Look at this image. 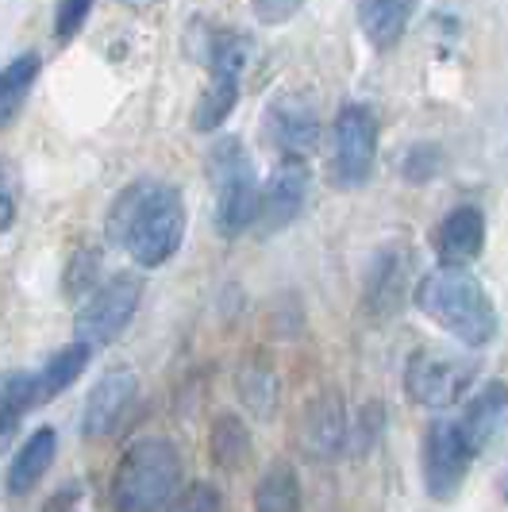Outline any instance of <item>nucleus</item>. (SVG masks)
<instances>
[{
  "instance_id": "nucleus-6",
  "label": "nucleus",
  "mask_w": 508,
  "mask_h": 512,
  "mask_svg": "<svg viewBox=\"0 0 508 512\" xmlns=\"http://www.w3.org/2000/svg\"><path fill=\"white\" fill-rule=\"evenodd\" d=\"M143 301V278L139 274H116L101 289H93L74 316V335L89 347H104L120 339L127 324L135 320Z\"/></svg>"
},
{
  "instance_id": "nucleus-8",
  "label": "nucleus",
  "mask_w": 508,
  "mask_h": 512,
  "mask_svg": "<svg viewBox=\"0 0 508 512\" xmlns=\"http://www.w3.org/2000/svg\"><path fill=\"white\" fill-rule=\"evenodd\" d=\"M470 447L458 432V420H435L424 436V486L435 501H451L470 470Z\"/></svg>"
},
{
  "instance_id": "nucleus-9",
  "label": "nucleus",
  "mask_w": 508,
  "mask_h": 512,
  "mask_svg": "<svg viewBox=\"0 0 508 512\" xmlns=\"http://www.w3.org/2000/svg\"><path fill=\"white\" fill-rule=\"evenodd\" d=\"M139 393V378L131 366H112L93 382L89 397H85V412H81V432L89 439H104L120 428L131 401Z\"/></svg>"
},
{
  "instance_id": "nucleus-28",
  "label": "nucleus",
  "mask_w": 508,
  "mask_h": 512,
  "mask_svg": "<svg viewBox=\"0 0 508 512\" xmlns=\"http://www.w3.org/2000/svg\"><path fill=\"white\" fill-rule=\"evenodd\" d=\"M439 166H443V154L435 151V147H412V151L405 154V178L408 181H432L435 174H439Z\"/></svg>"
},
{
  "instance_id": "nucleus-5",
  "label": "nucleus",
  "mask_w": 508,
  "mask_h": 512,
  "mask_svg": "<svg viewBox=\"0 0 508 512\" xmlns=\"http://www.w3.org/2000/svg\"><path fill=\"white\" fill-rule=\"evenodd\" d=\"M478 362L447 351V347H420L408 355L405 366V393L408 401L424 409H447L474 385Z\"/></svg>"
},
{
  "instance_id": "nucleus-1",
  "label": "nucleus",
  "mask_w": 508,
  "mask_h": 512,
  "mask_svg": "<svg viewBox=\"0 0 508 512\" xmlns=\"http://www.w3.org/2000/svg\"><path fill=\"white\" fill-rule=\"evenodd\" d=\"M104 231L116 247H124L135 266L158 270L178 255L185 239V197L170 181H131L108 208Z\"/></svg>"
},
{
  "instance_id": "nucleus-19",
  "label": "nucleus",
  "mask_w": 508,
  "mask_h": 512,
  "mask_svg": "<svg viewBox=\"0 0 508 512\" xmlns=\"http://www.w3.org/2000/svg\"><path fill=\"white\" fill-rule=\"evenodd\" d=\"M254 512H301V478L285 459L270 462L254 486Z\"/></svg>"
},
{
  "instance_id": "nucleus-21",
  "label": "nucleus",
  "mask_w": 508,
  "mask_h": 512,
  "mask_svg": "<svg viewBox=\"0 0 508 512\" xmlns=\"http://www.w3.org/2000/svg\"><path fill=\"white\" fill-rule=\"evenodd\" d=\"M208 455L212 462L220 466V470H239L247 455H251V432H247V424L239 420V416H216V424H212V432H208Z\"/></svg>"
},
{
  "instance_id": "nucleus-22",
  "label": "nucleus",
  "mask_w": 508,
  "mask_h": 512,
  "mask_svg": "<svg viewBox=\"0 0 508 512\" xmlns=\"http://www.w3.org/2000/svg\"><path fill=\"white\" fill-rule=\"evenodd\" d=\"M89 355H93V347H89V343H81V339H74L70 347H62L58 355H51V359L43 362V370H35L43 401H51L54 393L70 389V385H74L77 378H81V370H85Z\"/></svg>"
},
{
  "instance_id": "nucleus-15",
  "label": "nucleus",
  "mask_w": 508,
  "mask_h": 512,
  "mask_svg": "<svg viewBox=\"0 0 508 512\" xmlns=\"http://www.w3.org/2000/svg\"><path fill=\"white\" fill-rule=\"evenodd\" d=\"M416 8L420 0H358V27L370 39V47L389 51L405 39Z\"/></svg>"
},
{
  "instance_id": "nucleus-20",
  "label": "nucleus",
  "mask_w": 508,
  "mask_h": 512,
  "mask_svg": "<svg viewBox=\"0 0 508 512\" xmlns=\"http://www.w3.org/2000/svg\"><path fill=\"white\" fill-rule=\"evenodd\" d=\"M43 405L39 378L35 374H4L0 378V443L16 432L20 416Z\"/></svg>"
},
{
  "instance_id": "nucleus-18",
  "label": "nucleus",
  "mask_w": 508,
  "mask_h": 512,
  "mask_svg": "<svg viewBox=\"0 0 508 512\" xmlns=\"http://www.w3.org/2000/svg\"><path fill=\"white\" fill-rule=\"evenodd\" d=\"M235 389H239V401L247 405L254 420H270L278 412V374L266 359L254 355L251 362L239 366V378H235Z\"/></svg>"
},
{
  "instance_id": "nucleus-17",
  "label": "nucleus",
  "mask_w": 508,
  "mask_h": 512,
  "mask_svg": "<svg viewBox=\"0 0 508 512\" xmlns=\"http://www.w3.org/2000/svg\"><path fill=\"white\" fill-rule=\"evenodd\" d=\"M405 251H397V247H385L378 258H374V266H370V274H366V293H362V301L366 308L374 312V316H385V312H393V308L401 305V289H405Z\"/></svg>"
},
{
  "instance_id": "nucleus-2",
  "label": "nucleus",
  "mask_w": 508,
  "mask_h": 512,
  "mask_svg": "<svg viewBox=\"0 0 508 512\" xmlns=\"http://www.w3.org/2000/svg\"><path fill=\"white\" fill-rule=\"evenodd\" d=\"M416 308L466 347H485L497 335V308L489 301L485 285L466 266L432 270L416 285Z\"/></svg>"
},
{
  "instance_id": "nucleus-13",
  "label": "nucleus",
  "mask_w": 508,
  "mask_h": 512,
  "mask_svg": "<svg viewBox=\"0 0 508 512\" xmlns=\"http://www.w3.org/2000/svg\"><path fill=\"white\" fill-rule=\"evenodd\" d=\"M482 247H485L482 208L458 205L435 228V251L443 258V266H466V262H474V258L482 255Z\"/></svg>"
},
{
  "instance_id": "nucleus-14",
  "label": "nucleus",
  "mask_w": 508,
  "mask_h": 512,
  "mask_svg": "<svg viewBox=\"0 0 508 512\" xmlns=\"http://www.w3.org/2000/svg\"><path fill=\"white\" fill-rule=\"evenodd\" d=\"M505 412H508V385L505 382H489L482 393L470 397V405H466L462 420H458V432H462V439H466L470 455H482L485 443L497 436Z\"/></svg>"
},
{
  "instance_id": "nucleus-24",
  "label": "nucleus",
  "mask_w": 508,
  "mask_h": 512,
  "mask_svg": "<svg viewBox=\"0 0 508 512\" xmlns=\"http://www.w3.org/2000/svg\"><path fill=\"white\" fill-rule=\"evenodd\" d=\"M239 101V77L235 74H212L204 97L197 101L193 112V128L197 131H216L231 116V108Z\"/></svg>"
},
{
  "instance_id": "nucleus-12",
  "label": "nucleus",
  "mask_w": 508,
  "mask_h": 512,
  "mask_svg": "<svg viewBox=\"0 0 508 512\" xmlns=\"http://www.w3.org/2000/svg\"><path fill=\"white\" fill-rule=\"evenodd\" d=\"M301 443L312 459H335L347 447V420L335 389H324L301 412Z\"/></svg>"
},
{
  "instance_id": "nucleus-16",
  "label": "nucleus",
  "mask_w": 508,
  "mask_h": 512,
  "mask_svg": "<svg viewBox=\"0 0 508 512\" xmlns=\"http://www.w3.org/2000/svg\"><path fill=\"white\" fill-rule=\"evenodd\" d=\"M54 455H58V436L54 428H35L27 443L16 451V459L8 466V493L12 497H24L31 489L43 482V474L51 470Z\"/></svg>"
},
{
  "instance_id": "nucleus-29",
  "label": "nucleus",
  "mask_w": 508,
  "mask_h": 512,
  "mask_svg": "<svg viewBox=\"0 0 508 512\" xmlns=\"http://www.w3.org/2000/svg\"><path fill=\"white\" fill-rule=\"evenodd\" d=\"M301 4L305 0H251L254 16L262 20V24H289L297 12H301Z\"/></svg>"
},
{
  "instance_id": "nucleus-27",
  "label": "nucleus",
  "mask_w": 508,
  "mask_h": 512,
  "mask_svg": "<svg viewBox=\"0 0 508 512\" xmlns=\"http://www.w3.org/2000/svg\"><path fill=\"white\" fill-rule=\"evenodd\" d=\"M224 501H220V489L208 486V482H197L181 493L178 501L170 505V512H220Z\"/></svg>"
},
{
  "instance_id": "nucleus-23",
  "label": "nucleus",
  "mask_w": 508,
  "mask_h": 512,
  "mask_svg": "<svg viewBox=\"0 0 508 512\" xmlns=\"http://www.w3.org/2000/svg\"><path fill=\"white\" fill-rule=\"evenodd\" d=\"M39 74V54H20L0 70V128L20 112Z\"/></svg>"
},
{
  "instance_id": "nucleus-7",
  "label": "nucleus",
  "mask_w": 508,
  "mask_h": 512,
  "mask_svg": "<svg viewBox=\"0 0 508 512\" xmlns=\"http://www.w3.org/2000/svg\"><path fill=\"white\" fill-rule=\"evenodd\" d=\"M378 158V120L366 104H343L335 116V154H331V185L358 189L374 174Z\"/></svg>"
},
{
  "instance_id": "nucleus-26",
  "label": "nucleus",
  "mask_w": 508,
  "mask_h": 512,
  "mask_svg": "<svg viewBox=\"0 0 508 512\" xmlns=\"http://www.w3.org/2000/svg\"><path fill=\"white\" fill-rule=\"evenodd\" d=\"M93 0H58L54 8V39H74L81 24L89 20Z\"/></svg>"
},
{
  "instance_id": "nucleus-25",
  "label": "nucleus",
  "mask_w": 508,
  "mask_h": 512,
  "mask_svg": "<svg viewBox=\"0 0 508 512\" xmlns=\"http://www.w3.org/2000/svg\"><path fill=\"white\" fill-rule=\"evenodd\" d=\"M97 270H101V255L97 251H77L70 258V270H66V293L74 301H85L93 282H97Z\"/></svg>"
},
{
  "instance_id": "nucleus-31",
  "label": "nucleus",
  "mask_w": 508,
  "mask_h": 512,
  "mask_svg": "<svg viewBox=\"0 0 508 512\" xmlns=\"http://www.w3.org/2000/svg\"><path fill=\"white\" fill-rule=\"evenodd\" d=\"M505 497H508V486H505Z\"/></svg>"
},
{
  "instance_id": "nucleus-10",
  "label": "nucleus",
  "mask_w": 508,
  "mask_h": 512,
  "mask_svg": "<svg viewBox=\"0 0 508 512\" xmlns=\"http://www.w3.org/2000/svg\"><path fill=\"white\" fill-rule=\"evenodd\" d=\"M266 128L281 158H308L320 143V108L305 93H281L266 108Z\"/></svg>"
},
{
  "instance_id": "nucleus-30",
  "label": "nucleus",
  "mask_w": 508,
  "mask_h": 512,
  "mask_svg": "<svg viewBox=\"0 0 508 512\" xmlns=\"http://www.w3.org/2000/svg\"><path fill=\"white\" fill-rule=\"evenodd\" d=\"M12 224H16V193H12V181L0 162V231H8Z\"/></svg>"
},
{
  "instance_id": "nucleus-3",
  "label": "nucleus",
  "mask_w": 508,
  "mask_h": 512,
  "mask_svg": "<svg viewBox=\"0 0 508 512\" xmlns=\"http://www.w3.org/2000/svg\"><path fill=\"white\" fill-rule=\"evenodd\" d=\"M181 489V455L170 439H139L112 470V509L162 512Z\"/></svg>"
},
{
  "instance_id": "nucleus-4",
  "label": "nucleus",
  "mask_w": 508,
  "mask_h": 512,
  "mask_svg": "<svg viewBox=\"0 0 508 512\" xmlns=\"http://www.w3.org/2000/svg\"><path fill=\"white\" fill-rule=\"evenodd\" d=\"M204 170H208V185H212V197H216V205H212L216 231L224 239L243 235L258 220V208H262V189L254 178L251 154L243 151L239 139L224 135L208 147Z\"/></svg>"
},
{
  "instance_id": "nucleus-11",
  "label": "nucleus",
  "mask_w": 508,
  "mask_h": 512,
  "mask_svg": "<svg viewBox=\"0 0 508 512\" xmlns=\"http://www.w3.org/2000/svg\"><path fill=\"white\" fill-rule=\"evenodd\" d=\"M308 201V162L305 158H281L274 174L262 189V208H258V228L266 235L289 228Z\"/></svg>"
}]
</instances>
